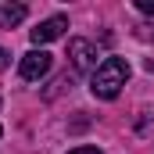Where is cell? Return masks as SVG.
Wrapping results in <instances>:
<instances>
[{"label": "cell", "instance_id": "obj_1", "mask_svg": "<svg viewBox=\"0 0 154 154\" xmlns=\"http://www.w3.org/2000/svg\"><path fill=\"white\" fill-rule=\"evenodd\" d=\"M125 79H129L125 57H104V61L97 65L93 79H90V90H93V97H100V100H115L118 93H122V86H125Z\"/></svg>", "mask_w": 154, "mask_h": 154}, {"label": "cell", "instance_id": "obj_2", "mask_svg": "<svg viewBox=\"0 0 154 154\" xmlns=\"http://www.w3.org/2000/svg\"><path fill=\"white\" fill-rule=\"evenodd\" d=\"M50 65H54V57H50L47 50H29V54L22 57V65H18V72H22V79H29V82H36V79H43L47 72H50Z\"/></svg>", "mask_w": 154, "mask_h": 154}, {"label": "cell", "instance_id": "obj_3", "mask_svg": "<svg viewBox=\"0 0 154 154\" xmlns=\"http://www.w3.org/2000/svg\"><path fill=\"white\" fill-rule=\"evenodd\" d=\"M68 57H72L75 72H90V68L97 72V50L90 39H68Z\"/></svg>", "mask_w": 154, "mask_h": 154}, {"label": "cell", "instance_id": "obj_4", "mask_svg": "<svg viewBox=\"0 0 154 154\" xmlns=\"http://www.w3.org/2000/svg\"><path fill=\"white\" fill-rule=\"evenodd\" d=\"M65 29H68V18H65V14H54V18H47V22H39L36 29H32V32H29V36H32V43H50V39H57L61 36V32H65Z\"/></svg>", "mask_w": 154, "mask_h": 154}, {"label": "cell", "instance_id": "obj_5", "mask_svg": "<svg viewBox=\"0 0 154 154\" xmlns=\"http://www.w3.org/2000/svg\"><path fill=\"white\" fill-rule=\"evenodd\" d=\"M22 18H25V4H7V7H0V25L14 29Z\"/></svg>", "mask_w": 154, "mask_h": 154}, {"label": "cell", "instance_id": "obj_6", "mask_svg": "<svg viewBox=\"0 0 154 154\" xmlns=\"http://www.w3.org/2000/svg\"><path fill=\"white\" fill-rule=\"evenodd\" d=\"M136 11H143V14H154V0H136Z\"/></svg>", "mask_w": 154, "mask_h": 154}, {"label": "cell", "instance_id": "obj_7", "mask_svg": "<svg viewBox=\"0 0 154 154\" xmlns=\"http://www.w3.org/2000/svg\"><path fill=\"white\" fill-rule=\"evenodd\" d=\"M68 154H104L100 147H75V151H68Z\"/></svg>", "mask_w": 154, "mask_h": 154}, {"label": "cell", "instance_id": "obj_8", "mask_svg": "<svg viewBox=\"0 0 154 154\" xmlns=\"http://www.w3.org/2000/svg\"><path fill=\"white\" fill-rule=\"evenodd\" d=\"M7 57H11V54H7V50H4V47H0V72H4V68H7V65H11V61H7Z\"/></svg>", "mask_w": 154, "mask_h": 154}, {"label": "cell", "instance_id": "obj_9", "mask_svg": "<svg viewBox=\"0 0 154 154\" xmlns=\"http://www.w3.org/2000/svg\"><path fill=\"white\" fill-rule=\"evenodd\" d=\"M0 133H4V129H0Z\"/></svg>", "mask_w": 154, "mask_h": 154}]
</instances>
